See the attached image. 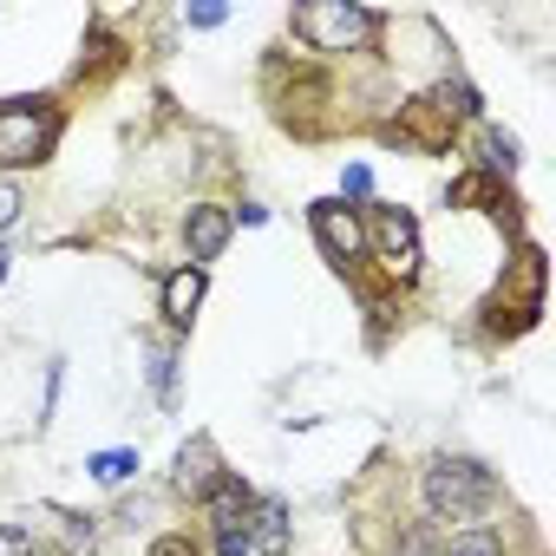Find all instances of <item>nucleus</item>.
Masks as SVG:
<instances>
[{"label": "nucleus", "mask_w": 556, "mask_h": 556, "mask_svg": "<svg viewBox=\"0 0 556 556\" xmlns=\"http://www.w3.org/2000/svg\"><path fill=\"white\" fill-rule=\"evenodd\" d=\"M491 497H497V478L478 458H432V471H426L432 517H478Z\"/></svg>", "instance_id": "1"}, {"label": "nucleus", "mask_w": 556, "mask_h": 556, "mask_svg": "<svg viewBox=\"0 0 556 556\" xmlns=\"http://www.w3.org/2000/svg\"><path fill=\"white\" fill-rule=\"evenodd\" d=\"M295 34H302L315 53H361V47L380 34V14L348 8V0H315V8L295 14Z\"/></svg>", "instance_id": "2"}, {"label": "nucleus", "mask_w": 556, "mask_h": 556, "mask_svg": "<svg viewBox=\"0 0 556 556\" xmlns=\"http://www.w3.org/2000/svg\"><path fill=\"white\" fill-rule=\"evenodd\" d=\"M53 131H60V118L34 99L0 105V164H40L53 151Z\"/></svg>", "instance_id": "3"}, {"label": "nucleus", "mask_w": 556, "mask_h": 556, "mask_svg": "<svg viewBox=\"0 0 556 556\" xmlns=\"http://www.w3.org/2000/svg\"><path fill=\"white\" fill-rule=\"evenodd\" d=\"M249 510H255V497H249V484H242V478H223V484L210 491L216 556H249Z\"/></svg>", "instance_id": "4"}, {"label": "nucleus", "mask_w": 556, "mask_h": 556, "mask_svg": "<svg viewBox=\"0 0 556 556\" xmlns=\"http://www.w3.org/2000/svg\"><path fill=\"white\" fill-rule=\"evenodd\" d=\"M374 249H380V262L393 275H413L419 268V229H413V216L406 210H380L374 216Z\"/></svg>", "instance_id": "5"}, {"label": "nucleus", "mask_w": 556, "mask_h": 556, "mask_svg": "<svg viewBox=\"0 0 556 556\" xmlns=\"http://www.w3.org/2000/svg\"><path fill=\"white\" fill-rule=\"evenodd\" d=\"M315 236H321V249H328L341 268L367 249V229H361V216H354L348 203H315Z\"/></svg>", "instance_id": "6"}, {"label": "nucleus", "mask_w": 556, "mask_h": 556, "mask_svg": "<svg viewBox=\"0 0 556 556\" xmlns=\"http://www.w3.org/2000/svg\"><path fill=\"white\" fill-rule=\"evenodd\" d=\"M170 484L184 491V497H210L216 484H223V465H216V445L197 432L184 452H177V471H170Z\"/></svg>", "instance_id": "7"}, {"label": "nucleus", "mask_w": 556, "mask_h": 556, "mask_svg": "<svg viewBox=\"0 0 556 556\" xmlns=\"http://www.w3.org/2000/svg\"><path fill=\"white\" fill-rule=\"evenodd\" d=\"M184 242H190V268H197V262H216V255H223V242H229V210L197 203V210L184 216Z\"/></svg>", "instance_id": "8"}, {"label": "nucleus", "mask_w": 556, "mask_h": 556, "mask_svg": "<svg viewBox=\"0 0 556 556\" xmlns=\"http://www.w3.org/2000/svg\"><path fill=\"white\" fill-rule=\"evenodd\" d=\"M282 543H289V510H282V497H262V504L249 510V549L282 556Z\"/></svg>", "instance_id": "9"}, {"label": "nucleus", "mask_w": 556, "mask_h": 556, "mask_svg": "<svg viewBox=\"0 0 556 556\" xmlns=\"http://www.w3.org/2000/svg\"><path fill=\"white\" fill-rule=\"evenodd\" d=\"M197 302H203V268H177L170 282H164V321L170 328H190Z\"/></svg>", "instance_id": "10"}, {"label": "nucleus", "mask_w": 556, "mask_h": 556, "mask_svg": "<svg viewBox=\"0 0 556 556\" xmlns=\"http://www.w3.org/2000/svg\"><path fill=\"white\" fill-rule=\"evenodd\" d=\"M484 170H491V177H510V170H517V138L497 131V125L484 131Z\"/></svg>", "instance_id": "11"}, {"label": "nucleus", "mask_w": 556, "mask_h": 556, "mask_svg": "<svg viewBox=\"0 0 556 556\" xmlns=\"http://www.w3.org/2000/svg\"><path fill=\"white\" fill-rule=\"evenodd\" d=\"M86 471H92L99 484H125V478H138V452H99Z\"/></svg>", "instance_id": "12"}, {"label": "nucleus", "mask_w": 556, "mask_h": 556, "mask_svg": "<svg viewBox=\"0 0 556 556\" xmlns=\"http://www.w3.org/2000/svg\"><path fill=\"white\" fill-rule=\"evenodd\" d=\"M445 556H504V536L497 530H458L445 543Z\"/></svg>", "instance_id": "13"}, {"label": "nucleus", "mask_w": 556, "mask_h": 556, "mask_svg": "<svg viewBox=\"0 0 556 556\" xmlns=\"http://www.w3.org/2000/svg\"><path fill=\"white\" fill-rule=\"evenodd\" d=\"M151 393H157L164 406H177V354H170V348L151 354Z\"/></svg>", "instance_id": "14"}, {"label": "nucleus", "mask_w": 556, "mask_h": 556, "mask_svg": "<svg viewBox=\"0 0 556 556\" xmlns=\"http://www.w3.org/2000/svg\"><path fill=\"white\" fill-rule=\"evenodd\" d=\"M0 556H34V530H21V523H0Z\"/></svg>", "instance_id": "15"}, {"label": "nucleus", "mask_w": 556, "mask_h": 556, "mask_svg": "<svg viewBox=\"0 0 556 556\" xmlns=\"http://www.w3.org/2000/svg\"><path fill=\"white\" fill-rule=\"evenodd\" d=\"M14 216H21V184L0 177V229H14Z\"/></svg>", "instance_id": "16"}, {"label": "nucleus", "mask_w": 556, "mask_h": 556, "mask_svg": "<svg viewBox=\"0 0 556 556\" xmlns=\"http://www.w3.org/2000/svg\"><path fill=\"white\" fill-rule=\"evenodd\" d=\"M341 190H348V197H367V190H374V170H367V164H348V170H341Z\"/></svg>", "instance_id": "17"}, {"label": "nucleus", "mask_w": 556, "mask_h": 556, "mask_svg": "<svg viewBox=\"0 0 556 556\" xmlns=\"http://www.w3.org/2000/svg\"><path fill=\"white\" fill-rule=\"evenodd\" d=\"M184 21H190V27H223V21H229V8H216V0H203V8H190Z\"/></svg>", "instance_id": "18"}, {"label": "nucleus", "mask_w": 556, "mask_h": 556, "mask_svg": "<svg viewBox=\"0 0 556 556\" xmlns=\"http://www.w3.org/2000/svg\"><path fill=\"white\" fill-rule=\"evenodd\" d=\"M400 556H426V543H419V536H413V543H406V549H400Z\"/></svg>", "instance_id": "19"}]
</instances>
